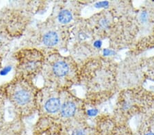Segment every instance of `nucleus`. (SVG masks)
<instances>
[{
  "label": "nucleus",
  "instance_id": "7ed1b4c3",
  "mask_svg": "<svg viewBox=\"0 0 154 135\" xmlns=\"http://www.w3.org/2000/svg\"><path fill=\"white\" fill-rule=\"evenodd\" d=\"M60 100L58 98H52L47 101L45 104V108L48 112L54 113L57 112L60 109Z\"/></svg>",
  "mask_w": 154,
  "mask_h": 135
},
{
  "label": "nucleus",
  "instance_id": "f257e3e1",
  "mask_svg": "<svg viewBox=\"0 0 154 135\" xmlns=\"http://www.w3.org/2000/svg\"><path fill=\"white\" fill-rule=\"evenodd\" d=\"M11 98V101L17 108L26 110L32 100V94L26 83L19 82L12 85Z\"/></svg>",
  "mask_w": 154,
  "mask_h": 135
},
{
  "label": "nucleus",
  "instance_id": "20e7f679",
  "mask_svg": "<svg viewBox=\"0 0 154 135\" xmlns=\"http://www.w3.org/2000/svg\"><path fill=\"white\" fill-rule=\"evenodd\" d=\"M44 45L48 46H52L56 45L58 42V36L54 31H49L45 34L43 37Z\"/></svg>",
  "mask_w": 154,
  "mask_h": 135
},
{
  "label": "nucleus",
  "instance_id": "423d86ee",
  "mask_svg": "<svg viewBox=\"0 0 154 135\" xmlns=\"http://www.w3.org/2000/svg\"><path fill=\"white\" fill-rule=\"evenodd\" d=\"M72 19V14L70 11L63 10L61 12H60L58 14V21L61 23L65 24L70 22Z\"/></svg>",
  "mask_w": 154,
  "mask_h": 135
},
{
  "label": "nucleus",
  "instance_id": "9d476101",
  "mask_svg": "<svg viewBox=\"0 0 154 135\" xmlns=\"http://www.w3.org/2000/svg\"><path fill=\"white\" fill-rule=\"evenodd\" d=\"M101 45V43L100 41H97L95 43V46H97V47H100Z\"/></svg>",
  "mask_w": 154,
  "mask_h": 135
},
{
  "label": "nucleus",
  "instance_id": "39448f33",
  "mask_svg": "<svg viewBox=\"0 0 154 135\" xmlns=\"http://www.w3.org/2000/svg\"><path fill=\"white\" fill-rule=\"evenodd\" d=\"M76 107L74 103L71 102H66L63 105L61 109L62 115L65 117L73 116L75 114Z\"/></svg>",
  "mask_w": 154,
  "mask_h": 135
},
{
  "label": "nucleus",
  "instance_id": "1a4fd4ad",
  "mask_svg": "<svg viewBox=\"0 0 154 135\" xmlns=\"http://www.w3.org/2000/svg\"><path fill=\"white\" fill-rule=\"evenodd\" d=\"M108 2H99V3H97L96 4L97 7H102V6H105V5L108 6Z\"/></svg>",
  "mask_w": 154,
  "mask_h": 135
},
{
  "label": "nucleus",
  "instance_id": "f03ea898",
  "mask_svg": "<svg viewBox=\"0 0 154 135\" xmlns=\"http://www.w3.org/2000/svg\"><path fill=\"white\" fill-rule=\"evenodd\" d=\"M69 70L67 63L64 61H57L53 66V72L57 77H62L65 76L68 73Z\"/></svg>",
  "mask_w": 154,
  "mask_h": 135
},
{
  "label": "nucleus",
  "instance_id": "9b49d317",
  "mask_svg": "<svg viewBox=\"0 0 154 135\" xmlns=\"http://www.w3.org/2000/svg\"><path fill=\"white\" fill-rule=\"evenodd\" d=\"M145 135H154V133H153V132H149V133L146 134Z\"/></svg>",
  "mask_w": 154,
  "mask_h": 135
},
{
  "label": "nucleus",
  "instance_id": "6e6552de",
  "mask_svg": "<svg viewBox=\"0 0 154 135\" xmlns=\"http://www.w3.org/2000/svg\"><path fill=\"white\" fill-rule=\"evenodd\" d=\"M97 113V110H89L88 111V114L91 116H93Z\"/></svg>",
  "mask_w": 154,
  "mask_h": 135
},
{
  "label": "nucleus",
  "instance_id": "0eeeda50",
  "mask_svg": "<svg viewBox=\"0 0 154 135\" xmlns=\"http://www.w3.org/2000/svg\"><path fill=\"white\" fill-rule=\"evenodd\" d=\"M72 135H86V133L82 130H75L73 132Z\"/></svg>",
  "mask_w": 154,
  "mask_h": 135
}]
</instances>
